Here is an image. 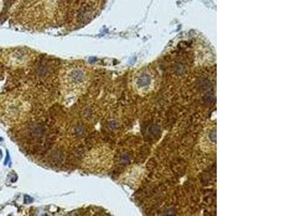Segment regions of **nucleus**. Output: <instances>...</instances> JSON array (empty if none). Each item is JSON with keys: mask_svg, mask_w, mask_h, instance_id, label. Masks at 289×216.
<instances>
[{"mask_svg": "<svg viewBox=\"0 0 289 216\" xmlns=\"http://www.w3.org/2000/svg\"><path fill=\"white\" fill-rule=\"evenodd\" d=\"M85 79V73L82 70L75 69L70 72L69 74V81L71 83V86H78L81 87V84H83Z\"/></svg>", "mask_w": 289, "mask_h": 216, "instance_id": "obj_1", "label": "nucleus"}, {"mask_svg": "<svg viewBox=\"0 0 289 216\" xmlns=\"http://www.w3.org/2000/svg\"><path fill=\"white\" fill-rule=\"evenodd\" d=\"M2 153L1 150H0V159H2Z\"/></svg>", "mask_w": 289, "mask_h": 216, "instance_id": "obj_2", "label": "nucleus"}]
</instances>
